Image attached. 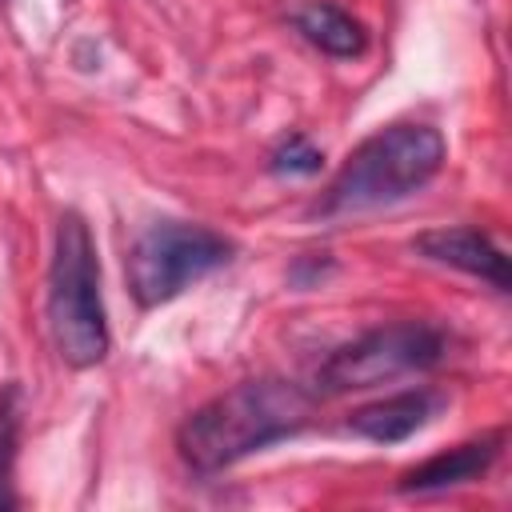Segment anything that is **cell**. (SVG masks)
I'll return each mask as SVG.
<instances>
[{
	"mask_svg": "<svg viewBox=\"0 0 512 512\" xmlns=\"http://www.w3.org/2000/svg\"><path fill=\"white\" fill-rule=\"evenodd\" d=\"M312 392L292 380L264 376L244 380L208 404H200L176 432L180 460L192 472H220L240 464L252 452H264L288 436H296L312 420Z\"/></svg>",
	"mask_w": 512,
	"mask_h": 512,
	"instance_id": "obj_1",
	"label": "cell"
},
{
	"mask_svg": "<svg viewBox=\"0 0 512 512\" xmlns=\"http://www.w3.org/2000/svg\"><path fill=\"white\" fill-rule=\"evenodd\" d=\"M444 136L432 124H388L360 140L328 192L320 196V216H360L420 192L444 164Z\"/></svg>",
	"mask_w": 512,
	"mask_h": 512,
	"instance_id": "obj_2",
	"label": "cell"
},
{
	"mask_svg": "<svg viewBox=\"0 0 512 512\" xmlns=\"http://www.w3.org/2000/svg\"><path fill=\"white\" fill-rule=\"evenodd\" d=\"M48 332L64 364L92 368L108 356V316L100 296V260L80 212L56 220L48 264Z\"/></svg>",
	"mask_w": 512,
	"mask_h": 512,
	"instance_id": "obj_3",
	"label": "cell"
},
{
	"mask_svg": "<svg viewBox=\"0 0 512 512\" xmlns=\"http://www.w3.org/2000/svg\"><path fill=\"white\" fill-rule=\"evenodd\" d=\"M228 260L232 240H224L220 232L204 224L160 220L144 228L128 252V288L140 308H160Z\"/></svg>",
	"mask_w": 512,
	"mask_h": 512,
	"instance_id": "obj_4",
	"label": "cell"
},
{
	"mask_svg": "<svg viewBox=\"0 0 512 512\" xmlns=\"http://www.w3.org/2000/svg\"><path fill=\"white\" fill-rule=\"evenodd\" d=\"M444 360V332L428 320H396L364 332L360 340L336 348L316 368V388L324 396L388 384L408 372H424Z\"/></svg>",
	"mask_w": 512,
	"mask_h": 512,
	"instance_id": "obj_5",
	"label": "cell"
},
{
	"mask_svg": "<svg viewBox=\"0 0 512 512\" xmlns=\"http://www.w3.org/2000/svg\"><path fill=\"white\" fill-rule=\"evenodd\" d=\"M412 252H420L424 260L432 264H444V268H456V272H468V276H480L488 280L496 292H508L512 284V272H508V256L504 248L480 232V228H428L412 240Z\"/></svg>",
	"mask_w": 512,
	"mask_h": 512,
	"instance_id": "obj_6",
	"label": "cell"
},
{
	"mask_svg": "<svg viewBox=\"0 0 512 512\" xmlns=\"http://www.w3.org/2000/svg\"><path fill=\"white\" fill-rule=\"evenodd\" d=\"M436 408H440L436 392L408 388V392H396V396H384V400H372V404L356 408L348 416V432H356L372 444H400L412 432H420L432 420Z\"/></svg>",
	"mask_w": 512,
	"mask_h": 512,
	"instance_id": "obj_7",
	"label": "cell"
},
{
	"mask_svg": "<svg viewBox=\"0 0 512 512\" xmlns=\"http://www.w3.org/2000/svg\"><path fill=\"white\" fill-rule=\"evenodd\" d=\"M500 444H504L500 432L480 436V440H464V444H456L448 452H436L424 464L408 468L396 488L400 492H444V488L468 484V480H476V476H484L492 468V460L500 456Z\"/></svg>",
	"mask_w": 512,
	"mask_h": 512,
	"instance_id": "obj_8",
	"label": "cell"
},
{
	"mask_svg": "<svg viewBox=\"0 0 512 512\" xmlns=\"http://www.w3.org/2000/svg\"><path fill=\"white\" fill-rule=\"evenodd\" d=\"M292 24H296V32H300L308 44H316L320 52L340 56V60L360 56L364 44H368L364 24H360L356 16H348L340 4H328V0L296 4V8H292Z\"/></svg>",
	"mask_w": 512,
	"mask_h": 512,
	"instance_id": "obj_9",
	"label": "cell"
},
{
	"mask_svg": "<svg viewBox=\"0 0 512 512\" xmlns=\"http://www.w3.org/2000/svg\"><path fill=\"white\" fill-rule=\"evenodd\" d=\"M20 424H24V392L16 380L0 388V512L16 508V452H20Z\"/></svg>",
	"mask_w": 512,
	"mask_h": 512,
	"instance_id": "obj_10",
	"label": "cell"
},
{
	"mask_svg": "<svg viewBox=\"0 0 512 512\" xmlns=\"http://www.w3.org/2000/svg\"><path fill=\"white\" fill-rule=\"evenodd\" d=\"M320 164H324V156H320L304 136L280 140V144L272 148V156H268V168H272L276 176H312V172H320Z\"/></svg>",
	"mask_w": 512,
	"mask_h": 512,
	"instance_id": "obj_11",
	"label": "cell"
}]
</instances>
